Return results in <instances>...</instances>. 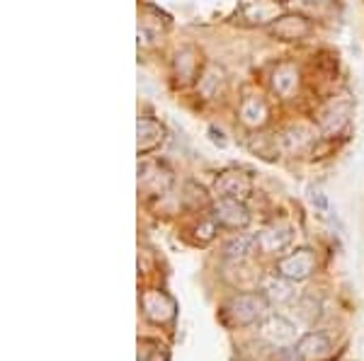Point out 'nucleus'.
I'll list each match as a JSON object with an SVG mask.
<instances>
[{"label":"nucleus","mask_w":364,"mask_h":361,"mask_svg":"<svg viewBox=\"0 0 364 361\" xmlns=\"http://www.w3.org/2000/svg\"><path fill=\"white\" fill-rule=\"evenodd\" d=\"M269 90L279 100H291L301 90V71L289 61L274 63L272 71H269Z\"/></svg>","instance_id":"obj_10"},{"label":"nucleus","mask_w":364,"mask_h":361,"mask_svg":"<svg viewBox=\"0 0 364 361\" xmlns=\"http://www.w3.org/2000/svg\"><path fill=\"white\" fill-rule=\"evenodd\" d=\"M224 85H226V73H224V68L216 66V63H207L195 83L197 92L204 100H214V97L224 90Z\"/></svg>","instance_id":"obj_17"},{"label":"nucleus","mask_w":364,"mask_h":361,"mask_svg":"<svg viewBox=\"0 0 364 361\" xmlns=\"http://www.w3.org/2000/svg\"><path fill=\"white\" fill-rule=\"evenodd\" d=\"M306 3H314V5H318V3H331V0H306Z\"/></svg>","instance_id":"obj_25"},{"label":"nucleus","mask_w":364,"mask_h":361,"mask_svg":"<svg viewBox=\"0 0 364 361\" xmlns=\"http://www.w3.org/2000/svg\"><path fill=\"white\" fill-rule=\"evenodd\" d=\"M269 313V299L262 291H243L233 294L231 299L224 301L219 311V320L226 328H248V325L260 323Z\"/></svg>","instance_id":"obj_1"},{"label":"nucleus","mask_w":364,"mask_h":361,"mask_svg":"<svg viewBox=\"0 0 364 361\" xmlns=\"http://www.w3.org/2000/svg\"><path fill=\"white\" fill-rule=\"evenodd\" d=\"M291 228L284 223H274V226H267L257 233V252L262 255H279L289 248L291 243Z\"/></svg>","instance_id":"obj_16"},{"label":"nucleus","mask_w":364,"mask_h":361,"mask_svg":"<svg viewBox=\"0 0 364 361\" xmlns=\"http://www.w3.org/2000/svg\"><path fill=\"white\" fill-rule=\"evenodd\" d=\"M144 318L154 325H170L178 318V301L163 289H149L141 294Z\"/></svg>","instance_id":"obj_3"},{"label":"nucleus","mask_w":364,"mask_h":361,"mask_svg":"<svg viewBox=\"0 0 364 361\" xmlns=\"http://www.w3.org/2000/svg\"><path fill=\"white\" fill-rule=\"evenodd\" d=\"M269 37L277 39V42H304L311 32H314V25H311L309 17L299 15V13H284L279 20H274L272 25L267 27Z\"/></svg>","instance_id":"obj_9"},{"label":"nucleus","mask_w":364,"mask_h":361,"mask_svg":"<svg viewBox=\"0 0 364 361\" xmlns=\"http://www.w3.org/2000/svg\"><path fill=\"white\" fill-rule=\"evenodd\" d=\"M214 194H216V199L245 201L252 194L250 172L240 170V167H228V170L219 172V177L214 179Z\"/></svg>","instance_id":"obj_7"},{"label":"nucleus","mask_w":364,"mask_h":361,"mask_svg":"<svg viewBox=\"0 0 364 361\" xmlns=\"http://www.w3.org/2000/svg\"><path fill=\"white\" fill-rule=\"evenodd\" d=\"M318 270V257H316V250L311 248H296L289 255L277 260L274 265V274L289 279V282H306L316 274Z\"/></svg>","instance_id":"obj_2"},{"label":"nucleus","mask_w":364,"mask_h":361,"mask_svg":"<svg viewBox=\"0 0 364 361\" xmlns=\"http://www.w3.org/2000/svg\"><path fill=\"white\" fill-rule=\"evenodd\" d=\"M301 361H328L333 357V342L326 333H306L294 345Z\"/></svg>","instance_id":"obj_14"},{"label":"nucleus","mask_w":364,"mask_h":361,"mask_svg":"<svg viewBox=\"0 0 364 361\" xmlns=\"http://www.w3.org/2000/svg\"><path fill=\"white\" fill-rule=\"evenodd\" d=\"M238 121L250 131H257L269 121V104L265 97L248 95L238 107Z\"/></svg>","instance_id":"obj_15"},{"label":"nucleus","mask_w":364,"mask_h":361,"mask_svg":"<svg viewBox=\"0 0 364 361\" xmlns=\"http://www.w3.org/2000/svg\"><path fill=\"white\" fill-rule=\"evenodd\" d=\"M294 284L296 282H289V279L274 274V277H269L267 282H265V289H262V294H265L267 299H269V304H277V306L291 304V301L296 299Z\"/></svg>","instance_id":"obj_19"},{"label":"nucleus","mask_w":364,"mask_h":361,"mask_svg":"<svg viewBox=\"0 0 364 361\" xmlns=\"http://www.w3.org/2000/svg\"><path fill=\"white\" fill-rule=\"evenodd\" d=\"M211 218L224 231H243L250 223V211L240 199H216L211 204Z\"/></svg>","instance_id":"obj_8"},{"label":"nucleus","mask_w":364,"mask_h":361,"mask_svg":"<svg viewBox=\"0 0 364 361\" xmlns=\"http://www.w3.org/2000/svg\"><path fill=\"white\" fill-rule=\"evenodd\" d=\"M216 231H219V226L214 223V218L202 221V223H199L197 228H195V233H197V243H202V245H207V243L214 240Z\"/></svg>","instance_id":"obj_23"},{"label":"nucleus","mask_w":364,"mask_h":361,"mask_svg":"<svg viewBox=\"0 0 364 361\" xmlns=\"http://www.w3.org/2000/svg\"><path fill=\"white\" fill-rule=\"evenodd\" d=\"M279 141L287 150H291V153H294V150H306L309 145L314 143V131L306 129L304 124H294L282 131Z\"/></svg>","instance_id":"obj_20"},{"label":"nucleus","mask_w":364,"mask_h":361,"mask_svg":"<svg viewBox=\"0 0 364 361\" xmlns=\"http://www.w3.org/2000/svg\"><path fill=\"white\" fill-rule=\"evenodd\" d=\"M136 361H170V352L163 342L151 340V337H141Z\"/></svg>","instance_id":"obj_21"},{"label":"nucleus","mask_w":364,"mask_h":361,"mask_svg":"<svg viewBox=\"0 0 364 361\" xmlns=\"http://www.w3.org/2000/svg\"><path fill=\"white\" fill-rule=\"evenodd\" d=\"M168 138V131L161 121L151 119V116H141L136 124V150L139 155H149L161 148Z\"/></svg>","instance_id":"obj_12"},{"label":"nucleus","mask_w":364,"mask_h":361,"mask_svg":"<svg viewBox=\"0 0 364 361\" xmlns=\"http://www.w3.org/2000/svg\"><path fill=\"white\" fill-rule=\"evenodd\" d=\"M255 252H257V233H238V235L231 238L224 248L226 260H231V262H243Z\"/></svg>","instance_id":"obj_18"},{"label":"nucleus","mask_w":364,"mask_h":361,"mask_svg":"<svg viewBox=\"0 0 364 361\" xmlns=\"http://www.w3.org/2000/svg\"><path fill=\"white\" fill-rule=\"evenodd\" d=\"M257 337H260L262 342H267L269 347H294L296 345V325L291 323V320H287L284 316H279V313H267L265 318L257 323Z\"/></svg>","instance_id":"obj_4"},{"label":"nucleus","mask_w":364,"mask_h":361,"mask_svg":"<svg viewBox=\"0 0 364 361\" xmlns=\"http://www.w3.org/2000/svg\"><path fill=\"white\" fill-rule=\"evenodd\" d=\"M209 136H211V141H214L216 145H221V148H224V145H226L224 133H221V131H216V126H209Z\"/></svg>","instance_id":"obj_24"},{"label":"nucleus","mask_w":364,"mask_h":361,"mask_svg":"<svg viewBox=\"0 0 364 361\" xmlns=\"http://www.w3.org/2000/svg\"><path fill=\"white\" fill-rule=\"evenodd\" d=\"M182 201H185L187 209H199L202 204H207V196H204V189L197 187V184H187L185 194H182Z\"/></svg>","instance_id":"obj_22"},{"label":"nucleus","mask_w":364,"mask_h":361,"mask_svg":"<svg viewBox=\"0 0 364 361\" xmlns=\"http://www.w3.org/2000/svg\"><path fill=\"white\" fill-rule=\"evenodd\" d=\"M282 15V0H238V17L250 27H269Z\"/></svg>","instance_id":"obj_6"},{"label":"nucleus","mask_w":364,"mask_h":361,"mask_svg":"<svg viewBox=\"0 0 364 361\" xmlns=\"http://www.w3.org/2000/svg\"><path fill=\"white\" fill-rule=\"evenodd\" d=\"M352 109H355V104H352L348 95L333 97V100H328L323 104V109L318 112V129L323 136L326 138L338 136V133L350 124Z\"/></svg>","instance_id":"obj_5"},{"label":"nucleus","mask_w":364,"mask_h":361,"mask_svg":"<svg viewBox=\"0 0 364 361\" xmlns=\"http://www.w3.org/2000/svg\"><path fill=\"white\" fill-rule=\"evenodd\" d=\"M170 182H173V174L163 162H144L139 167V189L149 196H161L166 194Z\"/></svg>","instance_id":"obj_11"},{"label":"nucleus","mask_w":364,"mask_h":361,"mask_svg":"<svg viewBox=\"0 0 364 361\" xmlns=\"http://www.w3.org/2000/svg\"><path fill=\"white\" fill-rule=\"evenodd\" d=\"M199 73H202V56L192 46H182L173 58V75L180 85L197 83Z\"/></svg>","instance_id":"obj_13"}]
</instances>
